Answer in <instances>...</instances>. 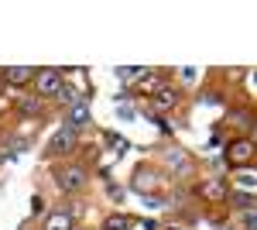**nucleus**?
<instances>
[{"label":"nucleus","mask_w":257,"mask_h":230,"mask_svg":"<svg viewBox=\"0 0 257 230\" xmlns=\"http://www.w3.org/2000/svg\"><path fill=\"white\" fill-rule=\"evenodd\" d=\"M62 90H65V83H62L59 69H45V72H38V93L41 96H62Z\"/></svg>","instance_id":"1"},{"label":"nucleus","mask_w":257,"mask_h":230,"mask_svg":"<svg viewBox=\"0 0 257 230\" xmlns=\"http://www.w3.org/2000/svg\"><path fill=\"white\" fill-rule=\"evenodd\" d=\"M82 182H86V172L82 169H65V172H59V189H65V192L79 189Z\"/></svg>","instance_id":"2"},{"label":"nucleus","mask_w":257,"mask_h":230,"mask_svg":"<svg viewBox=\"0 0 257 230\" xmlns=\"http://www.w3.org/2000/svg\"><path fill=\"white\" fill-rule=\"evenodd\" d=\"M72 144H76V131H72V127H62L59 134L52 137V155H62V151H69Z\"/></svg>","instance_id":"3"},{"label":"nucleus","mask_w":257,"mask_h":230,"mask_svg":"<svg viewBox=\"0 0 257 230\" xmlns=\"http://www.w3.org/2000/svg\"><path fill=\"white\" fill-rule=\"evenodd\" d=\"M86 120H89V107H86V103H72V110H69V127L79 131Z\"/></svg>","instance_id":"4"},{"label":"nucleus","mask_w":257,"mask_h":230,"mask_svg":"<svg viewBox=\"0 0 257 230\" xmlns=\"http://www.w3.org/2000/svg\"><path fill=\"white\" fill-rule=\"evenodd\" d=\"M155 103H158L161 110H168V107H175V103H178V93H175V90H168V86H161L158 96H155Z\"/></svg>","instance_id":"5"},{"label":"nucleus","mask_w":257,"mask_h":230,"mask_svg":"<svg viewBox=\"0 0 257 230\" xmlns=\"http://www.w3.org/2000/svg\"><path fill=\"white\" fill-rule=\"evenodd\" d=\"M4 76H7V83H28V79L35 76V72H31L28 65H14V69H7Z\"/></svg>","instance_id":"6"},{"label":"nucleus","mask_w":257,"mask_h":230,"mask_svg":"<svg viewBox=\"0 0 257 230\" xmlns=\"http://www.w3.org/2000/svg\"><path fill=\"white\" fill-rule=\"evenodd\" d=\"M230 158H233V162H247V158H250V144H247V141L233 144V148H230Z\"/></svg>","instance_id":"7"},{"label":"nucleus","mask_w":257,"mask_h":230,"mask_svg":"<svg viewBox=\"0 0 257 230\" xmlns=\"http://www.w3.org/2000/svg\"><path fill=\"white\" fill-rule=\"evenodd\" d=\"M69 227H72V220H69L65 213H55V216L48 220V227H45V230H69Z\"/></svg>","instance_id":"8"},{"label":"nucleus","mask_w":257,"mask_h":230,"mask_svg":"<svg viewBox=\"0 0 257 230\" xmlns=\"http://www.w3.org/2000/svg\"><path fill=\"white\" fill-rule=\"evenodd\" d=\"M18 107L24 110V114H38V110H41V100H31V96H24V100H18Z\"/></svg>","instance_id":"9"},{"label":"nucleus","mask_w":257,"mask_h":230,"mask_svg":"<svg viewBox=\"0 0 257 230\" xmlns=\"http://www.w3.org/2000/svg\"><path fill=\"white\" fill-rule=\"evenodd\" d=\"M165 158H168V165H178V169H182V172H185V169H189V162H185V155L178 151V148H175V151H168V155H165Z\"/></svg>","instance_id":"10"},{"label":"nucleus","mask_w":257,"mask_h":230,"mask_svg":"<svg viewBox=\"0 0 257 230\" xmlns=\"http://www.w3.org/2000/svg\"><path fill=\"white\" fill-rule=\"evenodd\" d=\"M206 196L219 199V196H223V182H209V186H206Z\"/></svg>","instance_id":"11"},{"label":"nucleus","mask_w":257,"mask_h":230,"mask_svg":"<svg viewBox=\"0 0 257 230\" xmlns=\"http://www.w3.org/2000/svg\"><path fill=\"white\" fill-rule=\"evenodd\" d=\"M240 186H247V189H254V186H257V175H240Z\"/></svg>","instance_id":"12"},{"label":"nucleus","mask_w":257,"mask_h":230,"mask_svg":"<svg viewBox=\"0 0 257 230\" xmlns=\"http://www.w3.org/2000/svg\"><path fill=\"white\" fill-rule=\"evenodd\" d=\"M168 230H178V227H168Z\"/></svg>","instance_id":"13"}]
</instances>
